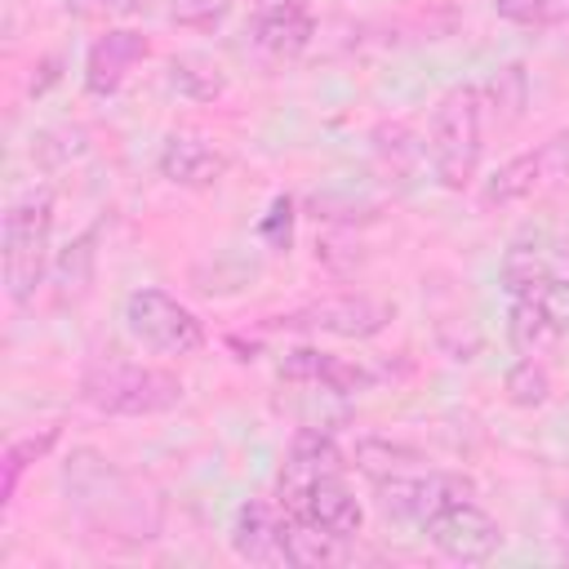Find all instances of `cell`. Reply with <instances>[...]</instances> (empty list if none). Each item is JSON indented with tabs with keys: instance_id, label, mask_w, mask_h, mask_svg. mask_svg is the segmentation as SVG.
Here are the masks:
<instances>
[{
	"instance_id": "21",
	"label": "cell",
	"mask_w": 569,
	"mask_h": 569,
	"mask_svg": "<svg viewBox=\"0 0 569 569\" xmlns=\"http://www.w3.org/2000/svg\"><path fill=\"white\" fill-rule=\"evenodd\" d=\"M502 391H507V400H511L516 409H542V405L551 400V373H547L542 360L520 356V360L507 369Z\"/></svg>"
},
{
	"instance_id": "18",
	"label": "cell",
	"mask_w": 569,
	"mask_h": 569,
	"mask_svg": "<svg viewBox=\"0 0 569 569\" xmlns=\"http://www.w3.org/2000/svg\"><path fill=\"white\" fill-rule=\"evenodd\" d=\"M480 98H485V116L493 124H516L529 107V76L520 62H507L498 67L485 84H480Z\"/></svg>"
},
{
	"instance_id": "5",
	"label": "cell",
	"mask_w": 569,
	"mask_h": 569,
	"mask_svg": "<svg viewBox=\"0 0 569 569\" xmlns=\"http://www.w3.org/2000/svg\"><path fill=\"white\" fill-rule=\"evenodd\" d=\"M560 182H569V129H556L542 142H533L529 151L502 160L485 178L480 196H485V204H520L542 191H556Z\"/></svg>"
},
{
	"instance_id": "1",
	"label": "cell",
	"mask_w": 569,
	"mask_h": 569,
	"mask_svg": "<svg viewBox=\"0 0 569 569\" xmlns=\"http://www.w3.org/2000/svg\"><path fill=\"white\" fill-rule=\"evenodd\" d=\"M182 396L187 387L178 373L124 356H98L80 373V400L111 418H156L178 409Z\"/></svg>"
},
{
	"instance_id": "7",
	"label": "cell",
	"mask_w": 569,
	"mask_h": 569,
	"mask_svg": "<svg viewBox=\"0 0 569 569\" xmlns=\"http://www.w3.org/2000/svg\"><path fill=\"white\" fill-rule=\"evenodd\" d=\"M396 307L373 298V293H329V298H316L289 316H280L284 329H298V333H325V338H373L391 325Z\"/></svg>"
},
{
	"instance_id": "4",
	"label": "cell",
	"mask_w": 569,
	"mask_h": 569,
	"mask_svg": "<svg viewBox=\"0 0 569 569\" xmlns=\"http://www.w3.org/2000/svg\"><path fill=\"white\" fill-rule=\"evenodd\" d=\"M124 329L156 356H191L204 347V320L164 289H133L124 298Z\"/></svg>"
},
{
	"instance_id": "19",
	"label": "cell",
	"mask_w": 569,
	"mask_h": 569,
	"mask_svg": "<svg viewBox=\"0 0 569 569\" xmlns=\"http://www.w3.org/2000/svg\"><path fill=\"white\" fill-rule=\"evenodd\" d=\"M53 445H58V427H44V431H31V436L9 440V449H4V458H0V502H13L22 471H27L31 462H40Z\"/></svg>"
},
{
	"instance_id": "8",
	"label": "cell",
	"mask_w": 569,
	"mask_h": 569,
	"mask_svg": "<svg viewBox=\"0 0 569 569\" xmlns=\"http://www.w3.org/2000/svg\"><path fill=\"white\" fill-rule=\"evenodd\" d=\"M427 542L453 560V565H485L498 556L502 547V525L476 502V498H462V502H449L440 507L427 525H422Z\"/></svg>"
},
{
	"instance_id": "2",
	"label": "cell",
	"mask_w": 569,
	"mask_h": 569,
	"mask_svg": "<svg viewBox=\"0 0 569 569\" xmlns=\"http://www.w3.org/2000/svg\"><path fill=\"white\" fill-rule=\"evenodd\" d=\"M49 262H53V196L27 191L22 200L9 204L0 227V271L9 302L18 307L31 302L49 276Z\"/></svg>"
},
{
	"instance_id": "23",
	"label": "cell",
	"mask_w": 569,
	"mask_h": 569,
	"mask_svg": "<svg viewBox=\"0 0 569 569\" xmlns=\"http://www.w3.org/2000/svg\"><path fill=\"white\" fill-rule=\"evenodd\" d=\"M493 13L516 27H560L569 22V0H493Z\"/></svg>"
},
{
	"instance_id": "13",
	"label": "cell",
	"mask_w": 569,
	"mask_h": 569,
	"mask_svg": "<svg viewBox=\"0 0 569 569\" xmlns=\"http://www.w3.org/2000/svg\"><path fill=\"white\" fill-rule=\"evenodd\" d=\"M156 169L173 187L204 191V187H213L231 169V156L222 147H213L209 138H200V133H169L160 156H156Z\"/></svg>"
},
{
	"instance_id": "17",
	"label": "cell",
	"mask_w": 569,
	"mask_h": 569,
	"mask_svg": "<svg viewBox=\"0 0 569 569\" xmlns=\"http://www.w3.org/2000/svg\"><path fill=\"white\" fill-rule=\"evenodd\" d=\"M311 13H253V44L267 58H298L311 44Z\"/></svg>"
},
{
	"instance_id": "25",
	"label": "cell",
	"mask_w": 569,
	"mask_h": 569,
	"mask_svg": "<svg viewBox=\"0 0 569 569\" xmlns=\"http://www.w3.org/2000/svg\"><path fill=\"white\" fill-rule=\"evenodd\" d=\"M89 267H93V231H84V236H80L76 244H67V253L58 258V284H62V293H84Z\"/></svg>"
},
{
	"instance_id": "24",
	"label": "cell",
	"mask_w": 569,
	"mask_h": 569,
	"mask_svg": "<svg viewBox=\"0 0 569 569\" xmlns=\"http://www.w3.org/2000/svg\"><path fill=\"white\" fill-rule=\"evenodd\" d=\"M169 80H173V89H182L187 98H213V93H222V71L218 67H209L204 58H173L169 62Z\"/></svg>"
},
{
	"instance_id": "20",
	"label": "cell",
	"mask_w": 569,
	"mask_h": 569,
	"mask_svg": "<svg viewBox=\"0 0 569 569\" xmlns=\"http://www.w3.org/2000/svg\"><path fill=\"white\" fill-rule=\"evenodd\" d=\"M547 276H556V271H551V258H547L542 249H533V244H511V249L502 253V262H498V284H502L511 298L538 289Z\"/></svg>"
},
{
	"instance_id": "9",
	"label": "cell",
	"mask_w": 569,
	"mask_h": 569,
	"mask_svg": "<svg viewBox=\"0 0 569 569\" xmlns=\"http://www.w3.org/2000/svg\"><path fill=\"white\" fill-rule=\"evenodd\" d=\"M569 325V284L547 276L538 289L529 293H516L511 298V311H507V338L516 347V356H533L542 360L560 333Z\"/></svg>"
},
{
	"instance_id": "10",
	"label": "cell",
	"mask_w": 569,
	"mask_h": 569,
	"mask_svg": "<svg viewBox=\"0 0 569 569\" xmlns=\"http://www.w3.org/2000/svg\"><path fill=\"white\" fill-rule=\"evenodd\" d=\"M347 462H342V449L333 445V436L325 431V427H302L298 436H293V445H289V453H284V467H280V476H276V502L284 507V511H293L298 502H302V493L320 480V476H338Z\"/></svg>"
},
{
	"instance_id": "15",
	"label": "cell",
	"mask_w": 569,
	"mask_h": 569,
	"mask_svg": "<svg viewBox=\"0 0 569 569\" xmlns=\"http://www.w3.org/2000/svg\"><path fill=\"white\" fill-rule=\"evenodd\" d=\"M293 516H307L311 525H320L325 533H338V538H347V542L365 529V507H360L356 489L342 480V471H338V476H320V480L302 493V502L293 507Z\"/></svg>"
},
{
	"instance_id": "29",
	"label": "cell",
	"mask_w": 569,
	"mask_h": 569,
	"mask_svg": "<svg viewBox=\"0 0 569 569\" xmlns=\"http://www.w3.org/2000/svg\"><path fill=\"white\" fill-rule=\"evenodd\" d=\"M560 516H565V525H569V493H565V502H560Z\"/></svg>"
},
{
	"instance_id": "22",
	"label": "cell",
	"mask_w": 569,
	"mask_h": 569,
	"mask_svg": "<svg viewBox=\"0 0 569 569\" xmlns=\"http://www.w3.org/2000/svg\"><path fill=\"white\" fill-rule=\"evenodd\" d=\"M422 453L409 445H391V440H360L356 445V467L373 480L382 476H400V471H422Z\"/></svg>"
},
{
	"instance_id": "3",
	"label": "cell",
	"mask_w": 569,
	"mask_h": 569,
	"mask_svg": "<svg viewBox=\"0 0 569 569\" xmlns=\"http://www.w3.org/2000/svg\"><path fill=\"white\" fill-rule=\"evenodd\" d=\"M427 151H431V169L449 191H462L476 169H480V151H485V98L480 84H453L427 124Z\"/></svg>"
},
{
	"instance_id": "6",
	"label": "cell",
	"mask_w": 569,
	"mask_h": 569,
	"mask_svg": "<svg viewBox=\"0 0 569 569\" xmlns=\"http://www.w3.org/2000/svg\"><path fill=\"white\" fill-rule=\"evenodd\" d=\"M378 489V507L382 516L400 520V525H427L440 507L449 502H462V498H476V480L462 476V471H400V476H382L373 480Z\"/></svg>"
},
{
	"instance_id": "26",
	"label": "cell",
	"mask_w": 569,
	"mask_h": 569,
	"mask_svg": "<svg viewBox=\"0 0 569 569\" xmlns=\"http://www.w3.org/2000/svg\"><path fill=\"white\" fill-rule=\"evenodd\" d=\"M227 9H231V0H169L173 22H182L191 31H213L227 18Z\"/></svg>"
},
{
	"instance_id": "28",
	"label": "cell",
	"mask_w": 569,
	"mask_h": 569,
	"mask_svg": "<svg viewBox=\"0 0 569 569\" xmlns=\"http://www.w3.org/2000/svg\"><path fill=\"white\" fill-rule=\"evenodd\" d=\"M253 13H307V0H258Z\"/></svg>"
},
{
	"instance_id": "11",
	"label": "cell",
	"mask_w": 569,
	"mask_h": 569,
	"mask_svg": "<svg viewBox=\"0 0 569 569\" xmlns=\"http://www.w3.org/2000/svg\"><path fill=\"white\" fill-rule=\"evenodd\" d=\"M231 551L244 565H289L284 556V507L267 498H244L231 516Z\"/></svg>"
},
{
	"instance_id": "16",
	"label": "cell",
	"mask_w": 569,
	"mask_h": 569,
	"mask_svg": "<svg viewBox=\"0 0 569 569\" xmlns=\"http://www.w3.org/2000/svg\"><path fill=\"white\" fill-rule=\"evenodd\" d=\"M284 556H289V565H302V569L338 565V560H347V538L325 533V529L311 525L307 516L284 511Z\"/></svg>"
},
{
	"instance_id": "27",
	"label": "cell",
	"mask_w": 569,
	"mask_h": 569,
	"mask_svg": "<svg viewBox=\"0 0 569 569\" xmlns=\"http://www.w3.org/2000/svg\"><path fill=\"white\" fill-rule=\"evenodd\" d=\"M151 0H62V9L71 18H84V22H116V18H133L142 13Z\"/></svg>"
},
{
	"instance_id": "12",
	"label": "cell",
	"mask_w": 569,
	"mask_h": 569,
	"mask_svg": "<svg viewBox=\"0 0 569 569\" xmlns=\"http://www.w3.org/2000/svg\"><path fill=\"white\" fill-rule=\"evenodd\" d=\"M147 53H151V44L133 27H116V31L98 36L84 53V89L93 98H111Z\"/></svg>"
},
{
	"instance_id": "14",
	"label": "cell",
	"mask_w": 569,
	"mask_h": 569,
	"mask_svg": "<svg viewBox=\"0 0 569 569\" xmlns=\"http://www.w3.org/2000/svg\"><path fill=\"white\" fill-rule=\"evenodd\" d=\"M280 378L284 382H298L307 391H329V396H356L373 382L369 369L333 356V351H320V347H293L284 351L280 360Z\"/></svg>"
}]
</instances>
